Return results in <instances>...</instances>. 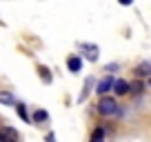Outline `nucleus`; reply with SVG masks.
<instances>
[{
    "label": "nucleus",
    "mask_w": 151,
    "mask_h": 142,
    "mask_svg": "<svg viewBox=\"0 0 151 142\" xmlns=\"http://www.w3.org/2000/svg\"><path fill=\"white\" fill-rule=\"evenodd\" d=\"M98 111L102 115H116L118 113V102L113 98H109V95H102L100 102H98Z\"/></svg>",
    "instance_id": "f257e3e1"
},
{
    "label": "nucleus",
    "mask_w": 151,
    "mask_h": 142,
    "mask_svg": "<svg viewBox=\"0 0 151 142\" xmlns=\"http://www.w3.org/2000/svg\"><path fill=\"white\" fill-rule=\"evenodd\" d=\"M0 142H18V131L11 127H0Z\"/></svg>",
    "instance_id": "f03ea898"
},
{
    "label": "nucleus",
    "mask_w": 151,
    "mask_h": 142,
    "mask_svg": "<svg viewBox=\"0 0 151 142\" xmlns=\"http://www.w3.org/2000/svg\"><path fill=\"white\" fill-rule=\"evenodd\" d=\"M111 89H113V78L107 76V78H102V80L98 82V89H96V91H98L100 95H104L107 91H111Z\"/></svg>",
    "instance_id": "7ed1b4c3"
},
{
    "label": "nucleus",
    "mask_w": 151,
    "mask_h": 142,
    "mask_svg": "<svg viewBox=\"0 0 151 142\" xmlns=\"http://www.w3.org/2000/svg\"><path fill=\"white\" fill-rule=\"evenodd\" d=\"M136 76H138V78H142V76H145V78H149V76H151V62H149V60L136 67Z\"/></svg>",
    "instance_id": "20e7f679"
},
{
    "label": "nucleus",
    "mask_w": 151,
    "mask_h": 142,
    "mask_svg": "<svg viewBox=\"0 0 151 142\" xmlns=\"http://www.w3.org/2000/svg\"><path fill=\"white\" fill-rule=\"evenodd\" d=\"M113 91L118 95H124L129 91V82L127 80H113Z\"/></svg>",
    "instance_id": "39448f33"
},
{
    "label": "nucleus",
    "mask_w": 151,
    "mask_h": 142,
    "mask_svg": "<svg viewBox=\"0 0 151 142\" xmlns=\"http://www.w3.org/2000/svg\"><path fill=\"white\" fill-rule=\"evenodd\" d=\"M47 118H49V115H47V111L38 109L36 113H33V118H31V120H33V122H45V120H47Z\"/></svg>",
    "instance_id": "423d86ee"
},
{
    "label": "nucleus",
    "mask_w": 151,
    "mask_h": 142,
    "mask_svg": "<svg viewBox=\"0 0 151 142\" xmlns=\"http://www.w3.org/2000/svg\"><path fill=\"white\" fill-rule=\"evenodd\" d=\"M80 67H82L80 58H69V69L71 71H80Z\"/></svg>",
    "instance_id": "0eeeda50"
},
{
    "label": "nucleus",
    "mask_w": 151,
    "mask_h": 142,
    "mask_svg": "<svg viewBox=\"0 0 151 142\" xmlns=\"http://www.w3.org/2000/svg\"><path fill=\"white\" fill-rule=\"evenodd\" d=\"M0 102H5V104H14V95L7 93V91H0Z\"/></svg>",
    "instance_id": "6e6552de"
},
{
    "label": "nucleus",
    "mask_w": 151,
    "mask_h": 142,
    "mask_svg": "<svg viewBox=\"0 0 151 142\" xmlns=\"http://www.w3.org/2000/svg\"><path fill=\"white\" fill-rule=\"evenodd\" d=\"M102 140H104V131L102 129H96L93 136H91V142H102Z\"/></svg>",
    "instance_id": "1a4fd4ad"
},
{
    "label": "nucleus",
    "mask_w": 151,
    "mask_h": 142,
    "mask_svg": "<svg viewBox=\"0 0 151 142\" xmlns=\"http://www.w3.org/2000/svg\"><path fill=\"white\" fill-rule=\"evenodd\" d=\"M129 91H133V93H140V91H142V82H133V85H129Z\"/></svg>",
    "instance_id": "9d476101"
},
{
    "label": "nucleus",
    "mask_w": 151,
    "mask_h": 142,
    "mask_svg": "<svg viewBox=\"0 0 151 142\" xmlns=\"http://www.w3.org/2000/svg\"><path fill=\"white\" fill-rule=\"evenodd\" d=\"M38 71H40V76H42V80H47V82L51 80V76H49V71L45 69V67H40V69H38Z\"/></svg>",
    "instance_id": "9b49d317"
},
{
    "label": "nucleus",
    "mask_w": 151,
    "mask_h": 142,
    "mask_svg": "<svg viewBox=\"0 0 151 142\" xmlns=\"http://www.w3.org/2000/svg\"><path fill=\"white\" fill-rule=\"evenodd\" d=\"M18 113H20V118H22V120H27V122H29V115H27V111H24V107H18Z\"/></svg>",
    "instance_id": "f8f14e48"
},
{
    "label": "nucleus",
    "mask_w": 151,
    "mask_h": 142,
    "mask_svg": "<svg viewBox=\"0 0 151 142\" xmlns=\"http://www.w3.org/2000/svg\"><path fill=\"white\" fill-rule=\"evenodd\" d=\"M118 2H120V5H124V7H129V5L133 2V0H118Z\"/></svg>",
    "instance_id": "ddd939ff"
},
{
    "label": "nucleus",
    "mask_w": 151,
    "mask_h": 142,
    "mask_svg": "<svg viewBox=\"0 0 151 142\" xmlns=\"http://www.w3.org/2000/svg\"><path fill=\"white\" fill-rule=\"evenodd\" d=\"M47 140H49V142H56V138H53V136H49V138H47Z\"/></svg>",
    "instance_id": "4468645a"
},
{
    "label": "nucleus",
    "mask_w": 151,
    "mask_h": 142,
    "mask_svg": "<svg viewBox=\"0 0 151 142\" xmlns=\"http://www.w3.org/2000/svg\"><path fill=\"white\" fill-rule=\"evenodd\" d=\"M149 82H151V76H149Z\"/></svg>",
    "instance_id": "2eb2a0df"
}]
</instances>
